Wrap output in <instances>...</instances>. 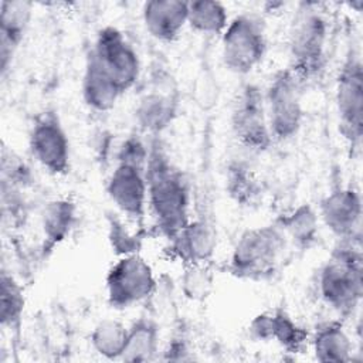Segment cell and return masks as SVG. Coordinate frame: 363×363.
<instances>
[{
    "label": "cell",
    "instance_id": "cell-2",
    "mask_svg": "<svg viewBox=\"0 0 363 363\" xmlns=\"http://www.w3.org/2000/svg\"><path fill=\"white\" fill-rule=\"evenodd\" d=\"M322 301L339 316L357 311L363 295V255L360 240H337L318 277Z\"/></svg>",
    "mask_w": 363,
    "mask_h": 363
},
{
    "label": "cell",
    "instance_id": "cell-26",
    "mask_svg": "<svg viewBox=\"0 0 363 363\" xmlns=\"http://www.w3.org/2000/svg\"><path fill=\"white\" fill-rule=\"evenodd\" d=\"M26 308V296L20 282L7 271L0 277V322L6 329H17Z\"/></svg>",
    "mask_w": 363,
    "mask_h": 363
},
{
    "label": "cell",
    "instance_id": "cell-22",
    "mask_svg": "<svg viewBox=\"0 0 363 363\" xmlns=\"http://www.w3.org/2000/svg\"><path fill=\"white\" fill-rule=\"evenodd\" d=\"M289 244L308 250L316 242L319 234L318 211L308 203L299 204L275 221Z\"/></svg>",
    "mask_w": 363,
    "mask_h": 363
},
{
    "label": "cell",
    "instance_id": "cell-23",
    "mask_svg": "<svg viewBox=\"0 0 363 363\" xmlns=\"http://www.w3.org/2000/svg\"><path fill=\"white\" fill-rule=\"evenodd\" d=\"M159 328L149 318H139L128 326L126 343L121 359L125 362H149L159 352Z\"/></svg>",
    "mask_w": 363,
    "mask_h": 363
},
{
    "label": "cell",
    "instance_id": "cell-17",
    "mask_svg": "<svg viewBox=\"0 0 363 363\" xmlns=\"http://www.w3.org/2000/svg\"><path fill=\"white\" fill-rule=\"evenodd\" d=\"M33 18V4L23 0H4L0 4V69H9Z\"/></svg>",
    "mask_w": 363,
    "mask_h": 363
},
{
    "label": "cell",
    "instance_id": "cell-7",
    "mask_svg": "<svg viewBox=\"0 0 363 363\" xmlns=\"http://www.w3.org/2000/svg\"><path fill=\"white\" fill-rule=\"evenodd\" d=\"M230 125L237 142L254 153L271 147L274 139L269 132L264 102V89L254 82H245L233 99Z\"/></svg>",
    "mask_w": 363,
    "mask_h": 363
},
{
    "label": "cell",
    "instance_id": "cell-8",
    "mask_svg": "<svg viewBox=\"0 0 363 363\" xmlns=\"http://www.w3.org/2000/svg\"><path fill=\"white\" fill-rule=\"evenodd\" d=\"M339 129L352 149H359L363 132V65L354 50L346 55L335 86Z\"/></svg>",
    "mask_w": 363,
    "mask_h": 363
},
{
    "label": "cell",
    "instance_id": "cell-3",
    "mask_svg": "<svg viewBox=\"0 0 363 363\" xmlns=\"http://www.w3.org/2000/svg\"><path fill=\"white\" fill-rule=\"evenodd\" d=\"M288 244L277 223L248 228L238 237L227 268L240 279L268 281L278 274Z\"/></svg>",
    "mask_w": 363,
    "mask_h": 363
},
{
    "label": "cell",
    "instance_id": "cell-28",
    "mask_svg": "<svg viewBox=\"0 0 363 363\" xmlns=\"http://www.w3.org/2000/svg\"><path fill=\"white\" fill-rule=\"evenodd\" d=\"M257 183L244 166H233L228 176V190L237 201H251L255 196Z\"/></svg>",
    "mask_w": 363,
    "mask_h": 363
},
{
    "label": "cell",
    "instance_id": "cell-12",
    "mask_svg": "<svg viewBox=\"0 0 363 363\" xmlns=\"http://www.w3.org/2000/svg\"><path fill=\"white\" fill-rule=\"evenodd\" d=\"M179 95L173 78L166 72L152 75L135 105V121L140 130L157 136L174 121Z\"/></svg>",
    "mask_w": 363,
    "mask_h": 363
},
{
    "label": "cell",
    "instance_id": "cell-9",
    "mask_svg": "<svg viewBox=\"0 0 363 363\" xmlns=\"http://www.w3.org/2000/svg\"><path fill=\"white\" fill-rule=\"evenodd\" d=\"M108 303L115 309H128L146 301L156 289L150 264L138 252L121 255L105 278Z\"/></svg>",
    "mask_w": 363,
    "mask_h": 363
},
{
    "label": "cell",
    "instance_id": "cell-13",
    "mask_svg": "<svg viewBox=\"0 0 363 363\" xmlns=\"http://www.w3.org/2000/svg\"><path fill=\"white\" fill-rule=\"evenodd\" d=\"M319 221L337 240L362 241V197L353 186L330 190L318 208Z\"/></svg>",
    "mask_w": 363,
    "mask_h": 363
},
{
    "label": "cell",
    "instance_id": "cell-6",
    "mask_svg": "<svg viewBox=\"0 0 363 363\" xmlns=\"http://www.w3.org/2000/svg\"><path fill=\"white\" fill-rule=\"evenodd\" d=\"M267 35L259 17L241 13L233 17L221 34V60L238 75L252 72L265 58Z\"/></svg>",
    "mask_w": 363,
    "mask_h": 363
},
{
    "label": "cell",
    "instance_id": "cell-14",
    "mask_svg": "<svg viewBox=\"0 0 363 363\" xmlns=\"http://www.w3.org/2000/svg\"><path fill=\"white\" fill-rule=\"evenodd\" d=\"M106 193L125 217L140 221L147 210L145 167L118 162L106 180Z\"/></svg>",
    "mask_w": 363,
    "mask_h": 363
},
{
    "label": "cell",
    "instance_id": "cell-15",
    "mask_svg": "<svg viewBox=\"0 0 363 363\" xmlns=\"http://www.w3.org/2000/svg\"><path fill=\"white\" fill-rule=\"evenodd\" d=\"M248 332L257 340H272L289 352H299L309 337L308 330L299 326L284 308H274L254 316Z\"/></svg>",
    "mask_w": 363,
    "mask_h": 363
},
{
    "label": "cell",
    "instance_id": "cell-19",
    "mask_svg": "<svg viewBox=\"0 0 363 363\" xmlns=\"http://www.w3.org/2000/svg\"><path fill=\"white\" fill-rule=\"evenodd\" d=\"M311 345L319 362L342 363L352 360L353 342L342 320L330 319L316 325Z\"/></svg>",
    "mask_w": 363,
    "mask_h": 363
},
{
    "label": "cell",
    "instance_id": "cell-5",
    "mask_svg": "<svg viewBox=\"0 0 363 363\" xmlns=\"http://www.w3.org/2000/svg\"><path fill=\"white\" fill-rule=\"evenodd\" d=\"M302 86L303 81L286 67L275 71L264 89L268 126L274 140H289L301 130Z\"/></svg>",
    "mask_w": 363,
    "mask_h": 363
},
{
    "label": "cell",
    "instance_id": "cell-18",
    "mask_svg": "<svg viewBox=\"0 0 363 363\" xmlns=\"http://www.w3.org/2000/svg\"><path fill=\"white\" fill-rule=\"evenodd\" d=\"M142 21L150 37L160 43H173L187 26V1H146L142 7Z\"/></svg>",
    "mask_w": 363,
    "mask_h": 363
},
{
    "label": "cell",
    "instance_id": "cell-29",
    "mask_svg": "<svg viewBox=\"0 0 363 363\" xmlns=\"http://www.w3.org/2000/svg\"><path fill=\"white\" fill-rule=\"evenodd\" d=\"M150 147H147L143 140L135 135L128 136L119 147L118 162L136 164L146 169V163L149 159Z\"/></svg>",
    "mask_w": 363,
    "mask_h": 363
},
{
    "label": "cell",
    "instance_id": "cell-25",
    "mask_svg": "<svg viewBox=\"0 0 363 363\" xmlns=\"http://www.w3.org/2000/svg\"><path fill=\"white\" fill-rule=\"evenodd\" d=\"M128 336V326L121 320L105 318L99 320L89 336L92 349L105 359H121Z\"/></svg>",
    "mask_w": 363,
    "mask_h": 363
},
{
    "label": "cell",
    "instance_id": "cell-10",
    "mask_svg": "<svg viewBox=\"0 0 363 363\" xmlns=\"http://www.w3.org/2000/svg\"><path fill=\"white\" fill-rule=\"evenodd\" d=\"M89 55L111 78L121 94H125L138 84L140 78V60L133 45L119 28L113 26L102 27L96 34Z\"/></svg>",
    "mask_w": 363,
    "mask_h": 363
},
{
    "label": "cell",
    "instance_id": "cell-21",
    "mask_svg": "<svg viewBox=\"0 0 363 363\" xmlns=\"http://www.w3.org/2000/svg\"><path fill=\"white\" fill-rule=\"evenodd\" d=\"M77 221V204L67 197L50 200L41 214L44 251H51L71 234Z\"/></svg>",
    "mask_w": 363,
    "mask_h": 363
},
{
    "label": "cell",
    "instance_id": "cell-1",
    "mask_svg": "<svg viewBox=\"0 0 363 363\" xmlns=\"http://www.w3.org/2000/svg\"><path fill=\"white\" fill-rule=\"evenodd\" d=\"M147 182V208L160 234L174 237L190 220L189 184L159 143L150 146L145 169Z\"/></svg>",
    "mask_w": 363,
    "mask_h": 363
},
{
    "label": "cell",
    "instance_id": "cell-20",
    "mask_svg": "<svg viewBox=\"0 0 363 363\" xmlns=\"http://www.w3.org/2000/svg\"><path fill=\"white\" fill-rule=\"evenodd\" d=\"M84 104L95 112H108L122 95L111 78L102 71L96 61L88 54L81 81Z\"/></svg>",
    "mask_w": 363,
    "mask_h": 363
},
{
    "label": "cell",
    "instance_id": "cell-11",
    "mask_svg": "<svg viewBox=\"0 0 363 363\" xmlns=\"http://www.w3.org/2000/svg\"><path fill=\"white\" fill-rule=\"evenodd\" d=\"M28 147L35 162L52 176H65L71 169V146L67 130L52 109L43 111L33 122Z\"/></svg>",
    "mask_w": 363,
    "mask_h": 363
},
{
    "label": "cell",
    "instance_id": "cell-16",
    "mask_svg": "<svg viewBox=\"0 0 363 363\" xmlns=\"http://www.w3.org/2000/svg\"><path fill=\"white\" fill-rule=\"evenodd\" d=\"M169 242L170 254L184 265L208 264L217 248V234L211 223L194 218L189 220Z\"/></svg>",
    "mask_w": 363,
    "mask_h": 363
},
{
    "label": "cell",
    "instance_id": "cell-4",
    "mask_svg": "<svg viewBox=\"0 0 363 363\" xmlns=\"http://www.w3.org/2000/svg\"><path fill=\"white\" fill-rule=\"evenodd\" d=\"M329 21L316 3H302L288 35V68L303 82L319 74L326 62Z\"/></svg>",
    "mask_w": 363,
    "mask_h": 363
},
{
    "label": "cell",
    "instance_id": "cell-27",
    "mask_svg": "<svg viewBox=\"0 0 363 363\" xmlns=\"http://www.w3.org/2000/svg\"><path fill=\"white\" fill-rule=\"evenodd\" d=\"M180 288L187 299L201 302L208 298L213 291V272L207 264L184 265Z\"/></svg>",
    "mask_w": 363,
    "mask_h": 363
},
{
    "label": "cell",
    "instance_id": "cell-24",
    "mask_svg": "<svg viewBox=\"0 0 363 363\" xmlns=\"http://www.w3.org/2000/svg\"><path fill=\"white\" fill-rule=\"evenodd\" d=\"M230 21L227 7L217 0L187 1V26L207 35L223 34Z\"/></svg>",
    "mask_w": 363,
    "mask_h": 363
}]
</instances>
